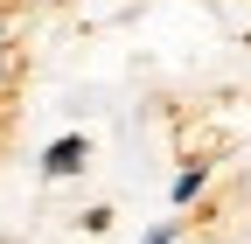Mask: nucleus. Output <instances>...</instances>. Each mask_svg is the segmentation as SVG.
Returning <instances> with one entry per match:
<instances>
[{"label": "nucleus", "instance_id": "obj_2", "mask_svg": "<svg viewBox=\"0 0 251 244\" xmlns=\"http://www.w3.org/2000/svg\"><path fill=\"white\" fill-rule=\"evenodd\" d=\"M202 181H209V161H188V168L175 174V202H188V195L202 189Z\"/></svg>", "mask_w": 251, "mask_h": 244}, {"label": "nucleus", "instance_id": "obj_1", "mask_svg": "<svg viewBox=\"0 0 251 244\" xmlns=\"http://www.w3.org/2000/svg\"><path fill=\"white\" fill-rule=\"evenodd\" d=\"M84 154H91V140H84V133H63V140H49L42 174H77V168H84Z\"/></svg>", "mask_w": 251, "mask_h": 244}, {"label": "nucleus", "instance_id": "obj_3", "mask_svg": "<svg viewBox=\"0 0 251 244\" xmlns=\"http://www.w3.org/2000/svg\"><path fill=\"white\" fill-rule=\"evenodd\" d=\"M7 70H14V63H7V49H0V84H7Z\"/></svg>", "mask_w": 251, "mask_h": 244}]
</instances>
